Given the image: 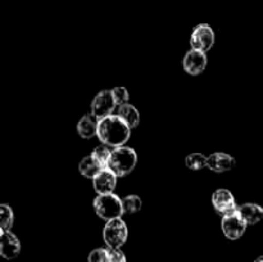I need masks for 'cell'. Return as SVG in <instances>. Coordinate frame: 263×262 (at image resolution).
<instances>
[{"label":"cell","mask_w":263,"mask_h":262,"mask_svg":"<svg viewBox=\"0 0 263 262\" xmlns=\"http://www.w3.org/2000/svg\"><path fill=\"white\" fill-rule=\"evenodd\" d=\"M138 162V156L133 148L128 146H118L115 148L108 162V170L113 172L117 177H122L134 171Z\"/></svg>","instance_id":"cell-2"},{"label":"cell","mask_w":263,"mask_h":262,"mask_svg":"<svg viewBox=\"0 0 263 262\" xmlns=\"http://www.w3.org/2000/svg\"><path fill=\"white\" fill-rule=\"evenodd\" d=\"M254 262H263V256H261V257H258V258L256 259V261Z\"/></svg>","instance_id":"cell-24"},{"label":"cell","mask_w":263,"mask_h":262,"mask_svg":"<svg viewBox=\"0 0 263 262\" xmlns=\"http://www.w3.org/2000/svg\"><path fill=\"white\" fill-rule=\"evenodd\" d=\"M98 138L103 144L118 148L125 145L130 139L131 128L118 115H110L99 120L98 123Z\"/></svg>","instance_id":"cell-1"},{"label":"cell","mask_w":263,"mask_h":262,"mask_svg":"<svg viewBox=\"0 0 263 262\" xmlns=\"http://www.w3.org/2000/svg\"><path fill=\"white\" fill-rule=\"evenodd\" d=\"M127 236V226L122 218H113V220L107 221L104 230H103V239H104L108 248L118 249L126 243Z\"/></svg>","instance_id":"cell-4"},{"label":"cell","mask_w":263,"mask_h":262,"mask_svg":"<svg viewBox=\"0 0 263 262\" xmlns=\"http://www.w3.org/2000/svg\"><path fill=\"white\" fill-rule=\"evenodd\" d=\"M185 163L193 171H199L207 167L208 157H205L203 153H190L185 158Z\"/></svg>","instance_id":"cell-17"},{"label":"cell","mask_w":263,"mask_h":262,"mask_svg":"<svg viewBox=\"0 0 263 262\" xmlns=\"http://www.w3.org/2000/svg\"><path fill=\"white\" fill-rule=\"evenodd\" d=\"M212 204L213 208L222 216H226L238 210L235 198H234L233 193L228 189L216 190L212 195Z\"/></svg>","instance_id":"cell-8"},{"label":"cell","mask_w":263,"mask_h":262,"mask_svg":"<svg viewBox=\"0 0 263 262\" xmlns=\"http://www.w3.org/2000/svg\"><path fill=\"white\" fill-rule=\"evenodd\" d=\"M122 204L123 212L127 213V215H134L141 210V199L139 195H127L122 199Z\"/></svg>","instance_id":"cell-20"},{"label":"cell","mask_w":263,"mask_h":262,"mask_svg":"<svg viewBox=\"0 0 263 262\" xmlns=\"http://www.w3.org/2000/svg\"><path fill=\"white\" fill-rule=\"evenodd\" d=\"M14 222V213L13 210L10 208V205L8 204H2L0 205V229L2 231L10 230V228L13 226Z\"/></svg>","instance_id":"cell-19"},{"label":"cell","mask_w":263,"mask_h":262,"mask_svg":"<svg viewBox=\"0 0 263 262\" xmlns=\"http://www.w3.org/2000/svg\"><path fill=\"white\" fill-rule=\"evenodd\" d=\"M117 184V176L110 170L103 169L97 176L92 179V185L98 194H109L113 193Z\"/></svg>","instance_id":"cell-11"},{"label":"cell","mask_w":263,"mask_h":262,"mask_svg":"<svg viewBox=\"0 0 263 262\" xmlns=\"http://www.w3.org/2000/svg\"><path fill=\"white\" fill-rule=\"evenodd\" d=\"M21 252V243L17 236L9 230L2 231L0 235V254L7 259L18 257Z\"/></svg>","instance_id":"cell-12"},{"label":"cell","mask_w":263,"mask_h":262,"mask_svg":"<svg viewBox=\"0 0 263 262\" xmlns=\"http://www.w3.org/2000/svg\"><path fill=\"white\" fill-rule=\"evenodd\" d=\"M113 97H115L116 104L117 105H122L126 104L128 102V91L126 87H115L112 90Z\"/></svg>","instance_id":"cell-22"},{"label":"cell","mask_w":263,"mask_h":262,"mask_svg":"<svg viewBox=\"0 0 263 262\" xmlns=\"http://www.w3.org/2000/svg\"><path fill=\"white\" fill-rule=\"evenodd\" d=\"M247 225L248 223L246 222L239 210L222 216V221H221V228H222L223 234L230 240H236V239L241 238L246 233Z\"/></svg>","instance_id":"cell-5"},{"label":"cell","mask_w":263,"mask_h":262,"mask_svg":"<svg viewBox=\"0 0 263 262\" xmlns=\"http://www.w3.org/2000/svg\"><path fill=\"white\" fill-rule=\"evenodd\" d=\"M118 116L125 121L128 125V127L131 130L136 128L140 122V115H139V110L134 107L130 103H126V104L118 105Z\"/></svg>","instance_id":"cell-16"},{"label":"cell","mask_w":263,"mask_h":262,"mask_svg":"<svg viewBox=\"0 0 263 262\" xmlns=\"http://www.w3.org/2000/svg\"><path fill=\"white\" fill-rule=\"evenodd\" d=\"M102 170V164L94 158L92 154L84 157L79 163V172L86 179H94Z\"/></svg>","instance_id":"cell-15"},{"label":"cell","mask_w":263,"mask_h":262,"mask_svg":"<svg viewBox=\"0 0 263 262\" xmlns=\"http://www.w3.org/2000/svg\"><path fill=\"white\" fill-rule=\"evenodd\" d=\"M235 158L231 157L228 153H221V152H216L208 156V163L207 167L211 171L216 172V174H223L235 167Z\"/></svg>","instance_id":"cell-10"},{"label":"cell","mask_w":263,"mask_h":262,"mask_svg":"<svg viewBox=\"0 0 263 262\" xmlns=\"http://www.w3.org/2000/svg\"><path fill=\"white\" fill-rule=\"evenodd\" d=\"M182 66L187 73L197 76V74L202 73L207 67V55H205L204 51L192 49L185 54Z\"/></svg>","instance_id":"cell-9"},{"label":"cell","mask_w":263,"mask_h":262,"mask_svg":"<svg viewBox=\"0 0 263 262\" xmlns=\"http://www.w3.org/2000/svg\"><path fill=\"white\" fill-rule=\"evenodd\" d=\"M89 262H109V248H97L89 254Z\"/></svg>","instance_id":"cell-21"},{"label":"cell","mask_w":263,"mask_h":262,"mask_svg":"<svg viewBox=\"0 0 263 262\" xmlns=\"http://www.w3.org/2000/svg\"><path fill=\"white\" fill-rule=\"evenodd\" d=\"M92 205H94L95 213L105 221H110L113 218H120L125 213L123 212L122 199H120V197H117L113 193H109V194H98L95 197Z\"/></svg>","instance_id":"cell-3"},{"label":"cell","mask_w":263,"mask_h":262,"mask_svg":"<svg viewBox=\"0 0 263 262\" xmlns=\"http://www.w3.org/2000/svg\"><path fill=\"white\" fill-rule=\"evenodd\" d=\"M116 105L117 104H116L112 90H102L92 99L91 115L97 120H102V118L113 115V110H115Z\"/></svg>","instance_id":"cell-6"},{"label":"cell","mask_w":263,"mask_h":262,"mask_svg":"<svg viewBox=\"0 0 263 262\" xmlns=\"http://www.w3.org/2000/svg\"><path fill=\"white\" fill-rule=\"evenodd\" d=\"M98 123H99V120H97L91 113L85 115L77 123V133L84 139L92 138L98 134Z\"/></svg>","instance_id":"cell-13"},{"label":"cell","mask_w":263,"mask_h":262,"mask_svg":"<svg viewBox=\"0 0 263 262\" xmlns=\"http://www.w3.org/2000/svg\"><path fill=\"white\" fill-rule=\"evenodd\" d=\"M238 210L248 225H256L263 218V208L256 203H244Z\"/></svg>","instance_id":"cell-14"},{"label":"cell","mask_w":263,"mask_h":262,"mask_svg":"<svg viewBox=\"0 0 263 262\" xmlns=\"http://www.w3.org/2000/svg\"><path fill=\"white\" fill-rule=\"evenodd\" d=\"M213 44H215V32H213L212 27L207 23H200V25L195 26L192 36H190L192 49L207 53L210 49H212Z\"/></svg>","instance_id":"cell-7"},{"label":"cell","mask_w":263,"mask_h":262,"mask_svg":"<svg viewBox=\"0 0 263 262\" xmlns=\"http://www.w3.org/2000/svg\"><path fill=\"white\" fill-rule=\"evenodd\" d=\"M110 148H112V146L102 143L100 145H98L91 153L92 156H94V158L102 164L103 169H107L108 167V162H109L110 156H112V152H113Z\"/></svg>","instance_id":"cell-18"},{"label":"cell","mask_w":263,"mask_h":262,"mask_svg":"<svg viewBox=\"0 0 263 262\" xmlns=\"http://www.w3.org/2000/svg\"><path fill=\"white\" fill-rule=\"evenodd\" d=\"M109 262H127L125 253L118 249L109 248Z\"/></svg>","instance_id":"cell-23"}]
</instances>
